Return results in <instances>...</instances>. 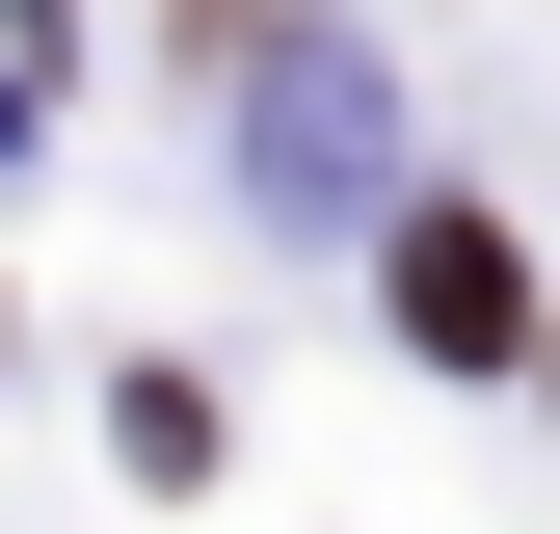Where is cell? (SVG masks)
Here are the masks:
<instances>
[{"mask_svg":"<svg viewBox=\"0 0 560 534\" xmlns=\"http://www.w3.org/2000/svg\"><path fill=\"white\" fill-rule=\"evenodd\" d=\"M400 321H428V348L480 374V348H534V267L480 241V214H400Z\"/></svg>","mask_w":560,"mask_h":534,"instance_id":"obj_1","label":"cell"}]
</instances>
